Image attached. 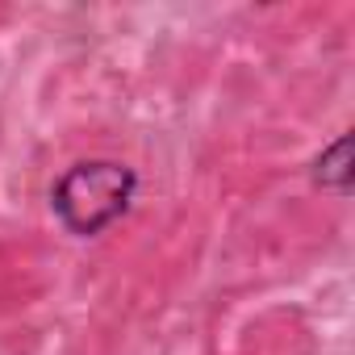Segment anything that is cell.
I'll list each match as a JSON object with an SVG mask.
<instances>
[{"instance_id":"obj_1","label":"cell","mask_w":355,"mask_h":355,"mask_svg":"<svg viewBox=\"0 0 355 355\" xmlns=\"http://www.w3.org/2000/svg\"><path fill=\"white\" fill-rule=\"evenodd\" d=\"M138 193V171L121 159H80L51 184V209L76 239L105 234Z\"/></svg>"},{"instance_id":"obj_2","label":"cell","mask_w":355,"mask_h":355,"mask_svg":"<svg viewBox=\"0 0 355 355\" xmlns=\"http://www.w3.org/2000/svg\"><path fill=\"white\" fill-rule=\"evenodd\" d=\"M309 180L330 197H351V134H338L330 146H322L309 167Z\"/></svg>"}]
</instances>
